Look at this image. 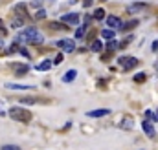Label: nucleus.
Masks as SVG:
<instances>
[{"instance_id": "b1692460", "label": "nucleus", "mask_w": 158, "mask_h": 150, "mask_svg": "<svg viewBox=\"0 0 158 150\" xmlns=\"http://www.w3.org/2000/svg\"><path fill=\"white\" fill-rule=\"evenodd\" d=\"M33 17H35V20H42V18H46V11L44 9H37Z\"/></svg>"}, {"instance_id": "9d476101", "label": "nucleus", "mask_w": 158, "mask_h": 150, "mask_svg": "<svg viewBox=\"0 0 158 150\" xmlns=\"http://www.w3.org/2000/svg\"><path fill=\"white\" fill-rule=\"evenodd\" d=\"M88 117H92V119H96V117H105V115H110V110L109 108H99V110H90V112H86Z\"/></svg>"}, {"instance_id": "2f4dec72", "label": "nucleus", "mask_w": 158, "mask_h": 150, "mask_svg": "<svg viewBox=\"0 0 158 150\" xmlns=\"http://www.w3.org/2000/svg\"><path fill=\"white\" fill-rule=\"evenodd\" d=\"M83 6H85V7H90V6H92V0H83Z\"/></svg>"}, {"instance_id": "f3484780", "label": "nucleus", "mask_w": 158, "mask_h": 150, "mask_svg": "<svg viewBox=\"0 0 158 150\" xmlns=\"http://www.w3.org/2000/svg\"><path fill=\"white\" fill-rule=\"evenodd\" d=\"M50 28L52 30H70L64 22H50Z\"/></svg>"}, {"instance_id": "6e6552de", "label": "nucleus", "mask_w": 158, "mask_h": 150, "mask_svg": "<svg viewBox=\"0 0 158 150\" xmlns=\"http://www.w3.org/2000/svg\"><path fill=\"white\" fill-rule=\"evenodd\" d=\"M147 9V4H143V2H134V4H131L129 7H127V13H140V11H145Z\"/></svg>"}, {"instance_id": "393cba45", "label": "nucleus", "mask_w": 158, "mask_h": 150, "mask_svg": "<svg viewBox=\"0 0 158 150\" xmlns=\"http://www.w3.org/2000/svg\"><path fill=\"white\" fill-rule=\"evenodd\" d=\"M145 119H149V121H156V115L153 110H145Z\"/></svg>"}, {"instance_id": "7c9ffc66", "label": "nucleus", "mask_w": 158, "mask_h": 150, "mask_svg": "<svg viewBox=\"0 0 158 150\" xmlns=\"http://www.w3.org/2000/svg\"><path fill=\"white\" fill-rule=\"evenodd\" d=\"M19 51H20L24 57H30V53H28V49H26V48H19Z\"/></svg>"}, {"instance_id": "f704fd0d", "label": "nucleus", "mask_w": 158, "mask_h": 150, "mask_svg": "<svg viewBox=\"0 0 158 150\" xmlns=\"http://www.w3.org/2000/svg\"><path fill=\"white\" fill-rule=\"evenodd\" d=\"M2 46H4V42H2V38H0V48H2Z\"/></svg>"}, {"instance_id": "0eeeda50", "label": "nucleus", "mask_w": 158, "mask_h": 150, "mask_svg": "<svg viewBox=\"0 0 158 150\" xmlns=\"http://www.w3.org/2000/svg\"><path fill=\"white\" fill-rule=\"evenodd\" d=\"M142 130H143V134L145 136H149V137H155V126H153V123L149 121V119H143V123H142Z\"/></svg>"}, {"instance_id": "39448f33", "label": "nucleus", "mask_w": 158, "mask_h": 150, "mask_svg": "<svg viewBox=\"0 0 158 150\" xmlns=\"http://www.w3.org/2000/svg\"><path fill=\"white\" fill-rule=\"evenodd\" d=\"M61 22H64L66 26H77L79 24V15L77 13H66L61 17Z\"/></svg>"}, {"instance_id": "a211bd4d", "label": "nucleus", "mask_w": 158, "mask_h": 150, "mask_svg": "<svg viewBox=\"0 0 158 150\" xmlns=\"http://www.w3.org/2000/svg\"><path fill=\"white\" fill-rule=\"evenodd\" d=\"M118 48H119L118 40H114V38H110V40H109V44H107V49H109V51H116Z\"/></svg>"}, {"instance_id": "423d86ee", "label": "nucleus", "mask_w": 158, "mask_h": 150, "mask_svg": "<svg viewBox=\"0 0 158 150\" xmlns=\"http://www.w3.org/2000/svg\"><path fill=\"white\" fill-rule=\"evenodd\" d=\"M118 126L121 128V130H132V126H134V119L131 117V115H123V119L118 123Z\"/></svg>"}, {"instance_id": "6ab92c4d", "label": "nucleus", "mask_w": 158, "mask_h": 150, "mask_svg": "<svg viewBox=\"0 0 158 150\" xmlns=\"http://www.w3.org/2000/svg\"><path fill=\"white\" fill-rule=\"evenodd\" d=\"M52 68V62L50 61H42L40 64H37V70H40V72H46V70H50Z\"/></svg>"}, {"instance_id": "aec40b11", "label": "nucleus", "mask_w": 158, "mask_h": 150, "mask_svg": "<svg viewBox=\"0 0 158 150\" xmlns=\"http://www.w3.org/2000/svg\"><path fill=\"white\" fill-rule=\"evenodd\" d=\"M86 30H88V26H85V24H83V26H79L77 31H76V38H83V37H85V33H86Z\"/></svg>"}, {"instance_id": "7ed1b4c3", "label": "nucleus", "mask_w": 158, "mask_h": 150, "mask_svg": "<svg viewBox=\"0 0 158 150\" xmlns=\"http://www.w3.org/2000/svg\"><path fill=\"white\" fill-rule=\"evenodd\" d=\"M55 46L57 48H61L63 51H66V53H72L74 49H76V42L72 40V38H61V40H57L55 42Z\"/></svg>"}, {"instance_id": "412c9836", "label": "nucleus", "mask_w": 158, "mask_h": 150, "mask_svg": "<svg viewBox=\"0 0 158 150\" xmlns=\"http://www.w3.org/2000/svg\"><path fill=\"white\" fill-rule=\"evenodd\" d=\"M134 26H138V20H132V22H129V24H121V31H127V30H132Z\"/></svg>"}, {"instance_id": "bb28decb", "label": "nucleus", "mask_w": 158, "mask_h": 150, "mask_svg": "<svg viewBox=\"0 0 158 150\" xmlns=\"http://www.w3.org/2000/svg\"><path fill=\"white\" fill-rule=\"evenodd\" d=\"M20 103H22V105H33L35 99H28V97H24V99H20Z\"/></svg>"}, {"instance_id": "c85d7f7f", "label": "nucleus", "mask_w": 158, "mask_h": 150, "mask_svg": "<svg viewBox=\"0 0 158 150\" xmlns=\"http://www.w3.org/2000/svg\"><path fill=\"white\" fill-rule=\"evenodd\" d=\"M61 62H63V53H59V55L53 59V64H61Z\"/></svg>"}, {"instance_id": "5701e85b", "label": "nucleus", "mask_w": 158, "mask_h": 150, "mask_svg": "<svg viewBox=\"0 0 158 150\" xmlns=\"http://www.w3.org/2000/svg\"><path fill=\"white\" fill-rule=\"evenodd\" d=\"M22 24H24V18H15L13 22H11V28H15V30H19V28H22Z\"/></svg>"}, {"instance_id": "2eb2a0df", "label": "nucleus", "mask_w": 158, "mask_h": 150, "mask_svg": "<svg viewBox=\"0 0 158 150\" xmlns=\"http://www.w3.org/2000/svg\"><path fill=\"white\" fill-rule=\"evenodd\" d=\"M105 13H107V11H105L103 7H98V9H94L92 18H94V20H103V18H105Z\"/></svg>"}, {"instance_id": "e433bc0d", "label": "nucleus", "mask_w": 158, "mask_h": 150, "mask_svg": "<svg viewBox=\"0 0 158 150\" xmlns=\"http://www.w3.org/2000/svg\"><path fill=\"white\" fill-rule=\"evenodd\" d=\"M52 2H53V0H52Z\"/></svg>"}, {"instance_id": "f03ea898", "label": "nucleus", "mask_w": 158, "mask_h": 150, "mask_svg": "<svg viewBox=\"0 0 158 150\" xmlns=\"http://www.w3.org/2000/svg\"><path fill=\"white\" fill-rule=\"evenodd\" d=\"M9 117L15 119V121H20V123H30L31 121V113L28 112L26 108H22V106L9 108Z\"/></svg>"}, {"instance_id": "4468645a", "label": "nucleus", "mask_w": 158, "mask_h": 150, "mask_svg": "<svg viewBox=\"0 0 158 150\" xmlns=\"http://www.w3.org/2000/svg\"><path fill=\"white\" fill-rule=\"evenodd\" d=\"M6 88H9V90H30V88H33V86H30V84H13V82H7Z\"/></svg>"}, {"instance_id": "72a5a7b5", "label": "nucleus", "mask_w": 158, "mask_h": 150, "mask_svg": "<svg viewBox=\"0 0 158 150\" xmlns=\"http://www.w3.org/2000/svg\"><path fill=\"white\" fill-rule=\"evenodd\" d=\"M153 51H158V40L153 42Z\"/></svg>"}, {"instance_id": "a878e982", "label": "nucleus", "mask_w": 158, "mask_h": 150, "mask_svg": "<svg viewBox=\"0 0 158 150\" xmlns=\"http://www.w3.org/2000/svg\"><path fill=\"white\" fill-rule=\"evenodd\" d=\"M145 81V73H136L134 75V82H143Z\"/></svg>"}, {"instance_id": "9b49d317", "label": "nucleus", "mask_w": 158, "mask_h": 150, "mask_svg": "<svg viewBox=\"0 0 158 150\" xmlns=\"http://www.w3.org/2000/svg\"><path fill=\"white\" fill-rule=\"evenodd\" d=\"M11 68L15 70V73L19 75V77H20V75H26L30 72V66H28V64H17V62H15V64H11Z\"/></svg>"}, {"instance_id": "f257e3e1", "label": "nucleus", "mask_w": 158, "mask_h": 150, "mask_svg": "<svg viewBox=\"0 0 158 150\" xmlns=\"http://www.w3.org/2000/svg\"><path fill=\"white\" fill-rule=\"evenodd\" d=\"M30 42V44H42L44 42V35L40 33L37 28H26L19 37H17V42Z\"/></svg>"}, {"instance_id": "4be33fe9", "label": "nucleus", "mask_w": 158, "mask_h": 150, "mask_svg": "<svg viewBox=\"0 0 158 150\" xmlns=\"http://www.w3.org/2000/svg\"><path fill=\"white\" fill-rule=\"evenodd\" d=\"M101 37L107 38V40L114 38V30H103V31H101Z\"/></svg>"}, {"instance_id": "dca6fc26", "label": "nucleus", "mask_w": 158, "mask_h": 150, "mask_svg": "<svg viewBox=\"0 0 158 150\" xmlns=\"http://www.w3.org/2000/svg\"><path fill=\"white\" fill-rule=\"evenodd\" d=\"M105 46H103V42L99 40V38H96V40H92V46H90V49L92 51H96V53H99L101 49H103Z\"/></svg>"}, {"instance_id": "ddd939ff", "label": "nucleus", "mask_w": 158, "mask_h": 150, "mask_svg": "<svg viewBox=\"0 0 158 150\" xmlns=\"http://www.w3.org/2000/svg\"><path fill=\"white\" fill-rule=\"evenodd\" d=\"M77 77V70H68L66 73L63 75V82H72Z\"/></svg>"}, {"instance_id": "c9c22d12", "label": "nucleus", "mask_w": 158, "mask_h": 150, "mask_svg": "<svg viewBox=\"0 0 158 150\" xmlns=\"http://www.w3.org/2000/svg\"><path fill=\"white\" fill-rule=\"evenodd\" d=\"M156 121H158V115H156Z\"/></svg>"}, {"instance_id": "1a4fd4ad", "label": "nucleus", "mask_w": 158, "mask_h": 150, "mask_svg": "<svg viewBox=\"0 0 158 150\" xmlns=\"http://www.w3.org/2000/svg\"><path fill=\"white\" fill-rule=\"evenodd\" d=\"M107 24H109V28H110V30H119L123 22H121V18H119V17L110 15V17H107Z\"/></svg>"}, {"instance_id": "f8f14e48", "label": "nucleus", "mask_w": 158, "mask_h": 150, "mask_svg": "<svg viewBox=\"0 0 158 150\" xmlns=\"http://www.w3.org/2000/svg\"><path fill=\"white\" fill-rule=\"evenodd\" d=\"M13 13L19 17V18H26V4H17L13 7Z\"/></svg>"}, {"instance_id": "c756f323", "label": "nucleus", "mask_w": 158, "mask_h": 150, "mask_svg": "<svg viewBox=\"0 0 158 150\" xmlns=\"http://www.w3.org/2000/svg\"><path fill=\"white\" fill-rule=\"evenodd\" d=\"M2 150H20V148L15 147V145H6V147H2Z\"/></svg>"}, {"instance_id": "473e14b6", "label": "nucleus", "mask_w": 158, "mask_h": 150, "mask_svg": "<svg viewBox=\"0 0 158 150\" xmlns=\"http://www.w3.org/2000/svg\"><path fill=\"white\" fill-rule=\"evenodd\" d=\"M0 35H6V30H4V22L0 20Z\"/></svg>"}, {"instance_id": "20e7f679", "label": "nucleus", "mask_w": 158, "mask_h": 150, "mask_svg": "<svg viewBox=\"0 0 158 150\" xmlns=\"http://www.w3.org/2000/svg\"><path fill=\"white\" fill-rule=\"evenodd\" d=\"M118 62L123 66V68H125V70H127V72L138 66V59H136V57H127V55H125V57H119Z\"/></svg>"}, {"instance_id": "cd10ccee", "label": "nucleus", "mask_w": 158, "mask_h": 150, "mask_svg": "<svg viewBox=\"0 0 158 150\" xmlns=\"http://www.w3.org/2000/svg\"><path fill=\"white\" fill-rule=\"evenodd\" d=\"M83 22H85V26H90V22H92V17H90V15H85Z\"/></svg>"}]
</instances>
